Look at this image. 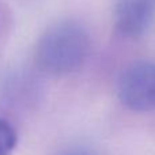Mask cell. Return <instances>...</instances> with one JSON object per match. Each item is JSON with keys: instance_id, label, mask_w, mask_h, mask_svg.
<instances>
[{"instance_id": "6da1fadb", "label": "cell", "mask_w": 155, "mask_h": 155, "mask_svg": "<svg viewBox=\"0 0 155 155\" xmlns=\"http://www.w3.org/2000/svg\"><path fill=\"white\" fill-rule=\"evenodd\" d=\"M90 48V34L82 23L61 21L52 25L41 35L35 51V61L45 74L68 75L84 64Z\"/></svg>"}, {"instance_id": "7a4b0ae2", "label": "cell", "mask_w": 155, "mask_h": 155, "mask_svg": "<svg viewBox=\"0 0 155 155\" xmlns=\"http://www.w3.org/2000/svg\"><path fill=\"white\" fill-rule=\"evenodd\" d=\"M117 95L132 112L155 110V61L142 60L124 68L118 76Z\"/></svg>"}, {"instance_id": "3957f363", "label": "cell", "mask_w": 155, "mask_h": 155, "mask_svg": "<svg viewBox=\"0 0 155 155\" xmlns=\"http://www.w3.org/2000/svg\"><path fill=\"white\" fill-rule=\"evenodd\" d=\"M155 12V0H116V30L125 38H139L147 31Z\"/></svg>"}, {"instance_id": "277c9868", "label": "cell", "mask_w": 155, "mask_h": 155, "mask_svg": "<svg viewBox=\"0 0 155 155\" xmlns=\"http://www.w3.org/2000/svg\"><path fill=\"white\" fill-rule=\"evenodd\" d=\"M18 143V135L15 129L0 118V155H11Z\"/></svg>"}, {"instance_id": "5b68a950", "label": "cell", "mask_w": 155, "mask_h": 155, "mask_svg": "<svg viewBox=\"0 0 155 155\" xmlns=\"http://www.w3.org/2000/svg\"><path fill=\"white\" fill-rule=\"evenodd\" d=\"M59 155H95V154L86 150V148H70V150L60 153Z\"/></svg>"}]
</instances>
